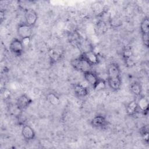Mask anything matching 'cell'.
I'll return each instance as SVG.
<instances>
[{
  "instance_id": "52a82bcc",
  "label": "cell",
  "mask_w": 149,
  "mask_h": 149,
  "mask_svg": "<svg viewBox=\"0 0 149 149\" xmlns=\"http://www.w3.org/2000/svg\"><path fill=\"white\" fill-rule=\"evenodd\" d=\"M91 125L95 128L104 129L108 126V121L104 115H97L91 119Z\"/></svg>"
},
{
  "instance_id": "4fadbf2b",
  "label": "cell",
  "mask_w": 149,
  "mask_h": 149,
  "mask_svg": "<svg viewBox=\"0 0 149 149\" xmlns=\"http://www.w3.org/2000/svg\"><path fill=\"white\" fill-rule=\"evenodd\" d=\"M107 83L109 87L113 91H118L120 88L122 84L121 76L107 78Z\"/></svg>"
},
{
  "instance_id": "e0dca14e",
  "label": "cell",
  "mask_w": 149,
  "mask_h": 149,
  "mask_svg": "<svg viewBox=\"0 0 149 149\" xmlns=\"http://www.w3.org/2000/svg\"><path fill=\"white\" fill-rule=\"evenodd\" d=\"M139 111H140L144 115L148 111V102L146 98L143 96H140L139 101L137 102Z\"/></svg>"
},
{
  "instance_id": "3957f363",
  "label": "cell",
  "mask_w": 149,
  "mask_h": 149,
  "mask_svg": "<svg viewBox=\"0 0 149 149\" xmlns=\"http://www.w3.org/2000/svg\"><path fill=\"white\" fill-rule=\"evenodd\" d=\"M87 61L91 66L99 63L100 59L98 55L93 50L83 52L79 56Z\"/></svg>"
},
{
  "instance_id": "2e32d148",
  "label": "cell",
  "mask_w": 149,
  "mask_h": 149,
  "mask_svg": "<svg viewBox=\"0 0 149 149\" xmlns=\"http://www.w3.org/2000/svg\"><path fill=\"white\" fill-rule=\"evenodd\" d=\"M83 76L87 83L92 87L95 84V83L99 79V77L91 70L83 73Z\"/></svg>"
},
{
  "instance_id": "277c9868",
  "label": "cell",
  "mask_w": 149,
  "mask_h": 149,
  "mask_svg": "<svg viewBox=\"0 0 149 149\" xmlns=\"http://www.w3.org/2000/svg\"><path fill=\"white\" fill-rule=\"evenodd\" d=\"M32 28L25 22L19 23L17 27L18 36L22 39L30 38L32 35Z\"/></svg>"
},
{
  "instance_id": "d6986e66",
  "label": "cell",
  "mask_w": 149,
  "mask_h": 149,
  "mask_svg": "<svg viewBox=\"0 0 149 149\" xmlns=\"http://www.w3.org/2000/svg\"><path fill=\"white\" fill-rule=\"evenodd\" d=\"M131 92L136 96H141L142 93V87L140 83L134 81L132 83L130 86Z\"/></svg>"
},
{
  "instance_id": "603a6c76",
  "label": "cell",
  "mask_w": 149,
  "mask_h": 149,
  "mask_svg": "<svg viewBox=\"0 0 149 149\" xmlns=\"http://www.w3.org/2000/svg\"><path fill=\"white\" fill-rule=\"evenodd\" d=\"M140 134H141L144 141L148 143V126H143L139 130Z\"/></svg>"
},
{
  "instance_id": "cb8c5ba5",
  "label": "cell",
  "mask_w": 149,
  "mask_h": 149,
  "mask_svg": "<svg viewBox=\"0 0 149 149\" xmlns=\"http://www.w3.org/2000/svg\"><path fill=\"white\" fill-rule=\"evenodd\" d=\"M141 37H142V41L144 45L146 47H148L149 34H141Z\"/></svg>"
},
{
  "instance_id": "ba28073f",
  "label": "cell",
  "mask_w": 149,
  "mask_h": 149,
  "mask_svg": "<svg viewBox=\"0 0 149 149\" xmlns=\"http://www.w3.org/2000/svg\"><path fill=\"white\" fill-rule=\"evenodd\" d=\"M133 51L130 47H125L122 51V57L125 64L127 67L133 66L134 62L133 59Z\"/></svg>"
},
{
  "instance_id": "7a4b0ae2",
  "label": "cell",
  "mask_w": 149,
  "mask_h": 149,
  "mask_svg": "<svg viewBox=\"0 0 149 149\" xmlns=\"http://www.w3.org/2000/svg\"><path fill=\"white\" fill-rule=\"evenodd\" d=\"M24 46L21 39L17 38H13L9 44V49L10 52L13 54L19 56L23 54L24 51Z\"/></svg>"
},
{
  "instance_id": "ac0fdd59",
  "label": "cell",
  "mask_w": 149,
  "mask_h": 149,
  "mask_svg": "<svg viewBox=\"0 0 149 149\" xmlns=\"http://www.w3.org/2000/svg\"><path fill=\"white\" fill-rule=\"evenodd\" d=\"M47 101L53 106H57L60 103L59 97L54 93H49L46 96Z\"/></svg>"
},
{
  "instance_id": "5bb4252c",
  "label": "cell",
  "mask_w": 149,
  "mask_h": 149,
  "mask_svg": "<svg viewBox=\"0 0 149 149\" xmlns=\"http://www.w3.org/2000/svg\"><path fill=\"white\" fill-rule=\"evenodd\" d=\"M139 111L137 102L135 100L131 101L128 103L126 107V112L127 115L133 116L136 115Z\"/></svg>"
},
{
  "instance_id": "30bf717a",
  "label": "cell",
  "mask_w": 149,
  "mask_h": 149,
  "mask_svg": "<svg viewBox=\"0 0 149 149\" xmlns=\"http://www.w3.org/2000/svg\"><path fill=\"white\" fill-rule=\"evenodd\" d=\"M73 91L78 97H85L89 94L87 86L81 83H77L73 85Z\"/></svg>"
},
{
  "instance_id": "5b68a950",
  "label": "cell",
  "mask_w": 149,
  "mask_h": 149,
  "mask_svg": "<svg viewBox=\"0 0 149 149\" xmlns=\"http://www.w3.org/2000/svg\"><path fill=\"white\" fill-rule=\"evenodd\" d=\"M32 100L29 96L26 94H23L17 98L16 102V108L20 111H23L30 106L32 103Z\"/></svg>"
},
{
  "instance_id": "ffe728a7",
  "label": "cell",
  "mask_w": 149,
  "mask_h": 149,
  "mask_svg": "<svg viewBox=\"0 0 149 149\" xmlns=\"http://www.w3.org/2000/svg\"><path fill=\"white\" fill-rule=\"evenodd\" d=\"M140 32L141 34H149V19L145 17L140 23Z\"/></svg>"
},
{
  "instance_id": "8fae6325",
  "label": "cell",
  "mask_w": 149,
  "mask_h": 149,
  "mask_svg": "<svg viewBox=\"0 0 149 149\" xmlns=\"http://www.w3.org/2000/svg\"><path fill=\"white\" fill-rule=\"evenodd\" d=\"M108 77H116L120 76V69L119 65L116 63H111L107 69Z\"/></svg>"
},
{
  "instance_id": "6da1fadb",
  "label": "cell",
  "mask_w": 149,
  "mask_h": 149,
  "mask_svg": "<svg viewBox=\"0 0 149 149\" xmlns=\"http://www.w3.org/2000/svg\"><path fill=\"white\" fill-rule=\"evenodd\" d=\"M70 63L75 70L82 73L90 71L92 67L87 61H86L80 56L73 59L72 60Z\"/></svg>"
},
{
  "instance_id": "7402d4cb",
  "label": "cell",
  "mask_w": 149,
  "mask_h": 149,
  "mask_svg": "<svg viewBox=\"0 0 149 149\" xmlns=\"http://www.w3.org/2000/svg\"><path fill=\"white\" fill-rule=\"evenodd\" d=\"M97 29L100 33H104L108 30L107 23L104 20H100L97 24Z\"/></svg>"
},
{
  "instance_id": "44dd1931",
  "label": "cell",
  "mask_w": 149,
  "mask_h": 149,
  "mask_svg": "<svg viewBox=\"0 0 149 149\" xmlns=\"http://www.w3.org/2000/svg\"><path fill=\"white\" fill-rule=\"evenodd\" d=\"M106 86H107L106 81L104 79L99 77L97 82L92 87L94 91H100L105 89L106 88Z\"/></svg>"
},
{
  "instance_id": "9c48e42d",
  "label": "cell",
  "mask_w": 149,
  "mask_h": 149,
  "mask_svg": "<svg viewBox=\"0 0 149 149\" xmlns=\"http://www.w3.org/2000/svg\"><path fill=\"white\" fill-rule=\"evenodd\" d=\"M22 135L26 141H31L36 137V132L30 126L24 125L22 129Z\"/></svg>"
},
{
  "instance_id": "9a60e30c",
  "label": "cell",
  "mask_w": 149,
  "mask_h": 149,
  "mask_svg": "<svg viewBox=\"0 0 149 149\" xmlns=\"http://www.w3.org/2000/svg\"><path fill=\"white\" fill-rule=\"evenodd\" d=\"M91 8L93 12H94L98 16H102L106 12L105 7L101 1L94 2L91 5Z\"/></svg>"
},
{
  "instance_id": "8992f818",
  "label": "cell",
  "mask_w": 149,
  "mask_h": 149,
  "mask_svg": "<svg viewBox=\"0 0 149 149\" xmlns=\"http://www.w3.org/2000/svg\"><path fill=\"white\" fill-rule=\"evenodd\" d=\"M25 23L33 27L38 19V14L35 10L32 8H28L24 12Z\"/></svg>"
},
{
  "instance_id": "7c38bea8",
  "label": "cell",
  "mask_w": 149,
  "mask_h": 149,
  "mask_svg": "<svg viewBox=\"0 0 149 149\" xmlns=\"http://www.w3.org/2000/svg\"><path fill=\"white\" fill-rule=\"evenodd\" d=\"M63 52L59 48H51L49 51V56L51 62H56L61 60Z\"/></svg>"
}]
</instances>
